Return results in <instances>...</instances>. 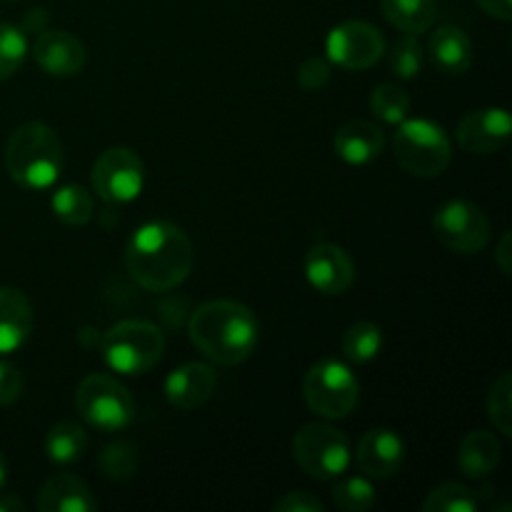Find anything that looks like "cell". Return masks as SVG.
Instances as JSON below:
<instances>
[{"label": "cell", "mask_w": 512, "mask_h": 512, "mask_svg": "<svg viewBox=\"0 0 512 512\" xmlns=\"http://www.w3.org/2000/svg\"><path fill=\"white\" fill-rule=\"evenodd\" d=\"M485 408H488V418L493 423V428L503 435H512V375L500 373L495 378V383L490 385L488 400H485Z\"/></svg>", "instance_id": "cell-30"}, {"label": "cell", "mask_w": 512, "mask_h": 512, "mask_svg": "<svg viewBox=\"0 0 512 512\" xmlns=\"http://www.w3.org/2000/svg\"><path fill=\"white\" fill-rule=\"evenodd\" d=\"M5 478H8V463H5V455L0 453V488L5 485Z\"/></svg>", "instance_id": "cell-39"}, {"label": "cell", "mask_w": 512, "mask_h": 512, "mask_svg": "<svg viewBox=\"0 0 512 512\" xmlns=\"http://www.w3.org/2000/svg\"><path fill=\"white\" fill-rule=\"evenodd\" d=\"M275 512H323L325 505L323 500L315 498L308 490H293V493H285L283 498H278L273 503Z\"/></svg>", "instance_id": "cell-34"}, {"label": "cell", "mask_w": 512, "mask_h": 512, "mask_svg": "<svg viewBox=\"0 0 512 512\" xmlns=\"http://www.w3.org/2000/svg\"><path fill=\"white\" fill-rule=\"evenodd\" d=\"M63 163V143L58 133L45 123L20 125L5 145V170L20 188H50L58 183Z\"/></svg>", "instance_id": "cell-3"}, {"label": "cell", "mask_w": 512, "mask_h": 512, "mask_svg": "<svg viewBox=\"0 0 512 512\" xmlns=\"http://www.w3.org/2000/svg\"><path fill=\"white\" fill-rule=\"evenodd\" d=\"M325 53L338 68L368 70L385 55V38L373 23L345 20L328 33Z\"/></svg>", "instance_id": "cell-11"}, {"label": "cell", "mask_w": 512, "mask_h": 512, "mask_svg": "<svg viewBox=\"0 0 512 512\" xmlns=\"http://www.w3.org/2000/svg\"><path fill=\"white\" fill-rule=\"evenodd\" d=\"M33 305L18 288H0V355L15 353L33 335Z\"/></svg>", "instance_id": "cell-18"}, {"label": "cell", "mask_w": 512, "mask_h": 512, "mask_svg": "<svg viewBox=\"0 0 512 512\" xmlns=\"http://www.w3.org/2000/svg\"><path fill=\"white\" fill-rule=\"evenodd\" d=\"M75 410L85 425L100 433H118L135 418L133 395L113 375L105 373H93L80 380L75 390Z\"/></svg>", "instance_id": "cell-6"}, {"label": "cell", "mask_w": 512, "mask_h": 512, "mask_svg": "<svg viewBox=\"0 0 512 512\" xmlns=\"http://www.w3.org/2000/svg\"><path fill=\"white\" fill-rule=\"evenodd\" d=\"M478 495L463 483H443L423 500V512H475Z\"/></svg>", "instance_id": "cell-27"}, {"label": "cell", "mask_w": 512, "mask_h": 512, "mask_svg": "<svg viewBox=\"0 0 512 512\" xmlns=\"http://www.w3.org/2000/svg\"><path fill=\"white\" fill-rule=\"evenodd\" d=\"M512 135V120L505 108L470 110L458 125V143L465 153H498Z\"/></svg>", "instance_id": "cell-13"}, {"label": "cell", "mask_w": 512, "mask_h": 512, "mask_svg": "<svg viewBox=\"0 0 512 512\" xmlns=\"http://www.w3.org/2000/svg\"><path fill=\"white\" fill-rule=\"evenodd\" d=\"M28 55V35L23 28L10 23H0V80H8L23 65Z\"/></svg>", "instance_id": "cell-31"}, {"label": "cell", "mask_w": 512, "mask_h": 512, "mask_svg": "<svg viewBox=\"0 0 512 512\" xmlns=\"http://www.w3.org/2000/svg\"><path fill=\"white\" fill-rule=\"evenodd\" d=\"M425 53L423 45H420L418 35L405 33L403 38L395 40L393 48L388 53V68L395 78L400 80H413L418 78L420 70H423Z\"/></svg>", "instance_id": "cell-28"}, {"label": "cell", "mask_w": 512, "mask_h": 512, "mask_svg": "<svg viewBox=\"0 0 512 512\" xmlns=\"http://www.w3.org/2000/svg\"><path fill=\"white\" fill-rule=\"evenodd\" d=\"M23 512L25 505L23 500H18L15 495H0V512Z\"/></svg>", "instance_id": "cell-38"}, {"label": "cell", "mask_w": 512, "mask_h": 512, "mask_svg": "<svg viewBox=\"0 0 512 512\" xmlns=\"http://www.w3.org/2000/svg\"><path fill=\"white\" fill-rule=\"evenodd\" d=\"M510 233H503V238L498 240V248H495V260H498V268L505 275H510L512 270V253H510Z\"/></svg>", "instance_id": "cell-37"}, {"label": "cell", "mask_w": 512, "mask_h": 512, "mask_svg": "<svg viewBox=\"0 0 512 512\" xmlns=\"http://www.w3.org/2000/svg\"><path fill=\"white\" fill-rule=\"evenodd\" d=\"M218 375L205 363H185L175 368L165 380V400L178 410H198L213 398Z\"/></svg>", "instance_id": "cell-15"}, {"label": "cell", "mask_w": 512, "mask_h": 512, "mask_svg": "<svg viewBox=\"0 0 512 512\" xmlns=\"http://www.w3.org/2000/svg\"><path fill=\"white\" fill-rule=\"evenodd\" d=\"M105 365L120 375H145L163 360L165 335L148 320H123L100 340Z\"/></svg>", "instance_id": "cell-4"}, {"label": "cell", "mask_w": 512, "mask_h": 512, "mask_svg": "<svg viewBox=\"0 0 512 512\" xmlns=\"http://www.w3.org/2000/svg\"><path fill=\"white\" fill-rule=\"evenodd\" d=\"M193 243L168 220L140 225L125 248L128 275L150 293H165L185 283L193 270Z\"/></svg>", "instance_id": "cell-1"}, {"label": "cell", "mask_w": 512, "mask_h": 512, "mask_svg": "<svg viewBox=\"0 0 512 512\" xmlns=\"http://www.w3.org/2000/svg\"><path fill=\"white\" fill-rule=\"evenodd\" d=\"M305 278L318 293L343 295L355 283V263L340 245L318 243L305 255Z\"/></svg>", "instance_id": "cell-12"}, {"label": "cell", "mask_w": 512, "mask_h": 512, "mask_svg": "<svg viewBox=\"0 0 512 512\" xmlns=\"http://www.w3.org/2000/svg\"><path fill=\"white\" fill-rule=\"evenodd\" d=\"M190 340L218 365H240L258 345V320L253 310L235 300H210L188 323Z\"/></svg>", "instance_id": "cell-2"}, {"label": "cell", "mask_w": 512, "mask_h": 512, "mask_svg": "<svg viewBox=\"0 0 512 512\" xmlns=\"http://www.w3.org/2000/svg\"><path fill=\"white\" fill-rule=\"evenodd\" d=\"M405 463V443L395 430L378 428L363 435L358 445V465L368 478L385 480L400 473Z\"/></svg>", "instance_id": "cell-16"}, {"label": "cell", "mask_w": 512, "mask_h": 512, "mask_svg": "<svg viewBox=\"0 0 512 512\" xmlns=\"http://www.w3.org/2000/svg\"><path fill=\"white\" fill-rule=\"evenodd\" d=\"M95 195L110 205L133 203L145 185V165L130 148H108L95 158L90 170Z\"/></svg>", "instance_id": "cell-10"}, {"label": "cell", "mask_w": 512, "mask_h": 512, "mask_svg": "<svg viewBox=\"0 0 512 512\" xmlns=\"http://www.w3.org/2000/svg\"><path fill=\"white\" fill-rule=\"evenodd\" d=\"M383 345H385L383 330H380L375 323H368V320H363V323H353L343 335V355L348 363H358V365L370 363V360H375L380 353H383Z\"/></svg>", "instance_id": "cell-25"}, {"label": "cell", "mask_w": 512, "mask_h": 512, "mask_svg": "<svg viewBox=\"0 0 512 512\" xmlns=\"http://www.w3.org/2000/svg\"><path fill=\"white\" fill-rule=\"evenodd\" d=\"M23 393V375L15 365L0 360V405H10Z\"/></svg>", "instance_id": "cell-35"}, {"label": "cell", "mask_w": 512, "mask_h": 512, "mask_svg": "<svg viewBox=\"0 0 512 512\" xmlns=\"http://www.w3.org/2000/svg\"><path fill=\"white\" fill-rule=\"evenodd\" d=\"M500 440L490 430H475L463 438L458 448V468L465 478L483 480L500 465Z\"/></svg>", "instance_id": "cell-21"}, {"label": "cell", "mask_w": 512, "mask_h": 512, "mask_svg": "<svg viewBox=\"0 0 512 512\" xmlns=\"http://www.w3.org/2000/svg\"><path fill=\"white\" fill-rule=\"evenodd\" d=\"M308 408L325 420L348 418L358 405L360 385L348 363L340 358H323L308 370L303 383Z\"/></svg>", "instance_id": "cell-7"}, {"label": "cell", "mask_w": 512, "mask_h": 512, "mask_svg": "<svg viewBox=\"0 0 512 512\" xmlns=\"http://www.w3.org/2000/svg\"><path fill=\"white\" fill-rule=\"evenodd\" d=\"M433 235L453 253L478 255L490 243V220L470 200H448L433 213Z\"/></svg>", "instance_id": "cell-9"}, {"label": "cell", "mask_w": 512, "mask_h": 512, "mask_svg": "<svg viewBox=\"0 0 512 512\" xmlns=\"http://www.w3.org/2000/svg\"><path fill=\"white\" fill-rule=\"evenodd\" d=\"M333 503L345 512H365L378 503L375 498V488L368 478L363 475H353V478H343L330 493Z\"/></svg>", "instance_id": "cell-29"}, {"label": "cell", "mask_w": 512, "mask_h": 512, "mask_svg": "<svg viewBox=\"0 0 512 512\" xmlns=\"http://www.w3.org/2000/svg\"><path fill=\"white\" fill-rule=\"evenodd\" d=\"M428 55L435 68L445 75H463L473 65V43L465 30L443 25L428 40Z\"/></svg>", "instance_id": "cell-20"}, {"label": "cell", "mask_w": 512, "mask_h": 512, "mask_svg": "<svg viewBox=\"0 0 512 512\" xmlns=\"http://www.w3.org/2000/svg\"><path fill=\"white\" fill-rule=\"evenodd\" d=\"M88 453V433L73 420H60L45 435V455L58 465H73Z\"/></svg>", "instance_id": "cell-22"}, {"label": "cell", "mask_w": 512, "mask_h": 512, "mask_svg": "<svg viewBox=\"0 0 512 512\" xmlns=\"http://www.w3.org/2000/svg\"><path fill=\"white\" fill-rule=\"evenodd\" d=\"M138 448L128 440H118V443L108 445V448L100 453V470L108 475L110 480H128L133 478L135 470H138Z\"/></svg>", "instance_id": "cell-32"}, {"label": "cell", "mask_w": 512, "mask_h": 512, "mask_svg": "<svg viewBox=\"0 0 512 512\" xmlns=\"http://www.w3.org/2000/svg\"><path fill=\"white\" fill-rule=\"evenodd\" d=\"M370 110L380 123L398 125L410 115V95L398 83H380L370 93Z\"/></svg>", "instance_id": "cell-26"}, {"label": "cell", "mask_w": 512, "mask_h": 512, "mask_svg": "<svg viewBox=\"0 0 512 512\" xmlns=\"http://www.w3.org/2000/svg\"><path fill=\"white\" fill-rule=\"evenodd\" d=\"M478 5L488 15L503 20V23H508L512 18V0H478Z\"/></svg>", "instance_id": "cell-36"}, {"label": "cell", "mask_w": 512, "mask_h": 512, "mask_svg": "<svg viewBox=\"0 0 512 512\" xmlns=\"http://www.w3.org/2000/svg\"><path fill=\"white\" fill-rule=\"evenodd\" d=\"M38 508L43 512H90L98 510L93 490L73 473L50 475L38 493Z\"/></svg>", "instance_id": "cell-19"}, {"label": "cell", "mask_w": 512, "mask_h": 512, "mask_svg": "<svg viewBox=\"0 0 512 512\" xmlns=\"http://www.w3.org/2000/svg\"><path fill=\"white\" fill-rule=\"evenodd\" d=\"M50 208H53L55 218L60 223L70 225V228H83L93 218L95 200L88 188H83L78 183H70L55 190L53 198H50Z\"/></svg>", "instance_id": "cell-24"}, {"label": "cell", "mask_w": 512, "mask_h": 512, "mask_svg": "<svg viewBox=\"0 0 512 512\" xmlns=\"http://www.w3.org/2000/svg\"><path fill=\"white\" fill-rule=\"evenodd\" d=\"M330 75H333L330 60L313 55L298 68V83L303 90H320L330 83Z\"/></svg>", "instance_id": "cell-33"}, {"label": "cell", "mask_w": 512, "mask_h": 512, "mask_svg": "<svg viewBox=\"0 0 512 512\" xmlns=\"http://www.w3.org/2000/svg\"><path fill=\"white\" fill-rule=\"evenodd\" d=\"M293 458L303 473L328 483L348 473L353 453L348 438L338 428L328 423H308L295 433Z\"/></svg>", "instance_id": "cell-8"}, {"label": "cell", "mask_w": 512, "mask_h": 512, "mask_svg": "<svg viewBox=\"0 0 512 512\" xmlns=\"http://www.w3.org/2000/svg\"><path fill=\"white\" fill-rule=\"evenodd\" d=\"M333 148L338 158L348 165H368L385 150V133L378 123L365 118L348 120L335 133Z\"/></svg>", "instance_id": "cell-17"}, {"label": "cell", "mask_w": 512, "mask_h": 512, "mask_svg": "<svg viewBox=\"0 0 512 512\" xmlns=\"http://www.w3.org/2000/svg\"><path fill=\"white\" fill-rule=\"evenodd\" d=\"M393 155L405 173L415 178H435L453 160L450 138L428 118H405L393 135Z\"/></svg>", "instance_id": "cell-5"}, {"label": "cell", "mask_w": 512, "mask_h": 512, "mask_svg": "<svg viewBox=\"0 0 512 512\" xmlns=\"http://www.w3.org/2000/svg\"><path fill=\"white\" fill-rule=\"evenodd\" d=\"M33 58L40 68L55 78H73L85 68L88 50L65 30H43L33 43Z\"/></svg>", "instance_id": "cell-14"}, {"label": "cell", "mask_w": 512, "mask_h": 512, "mask_svg": "<svg viewBox=\"0 0 512 512\" xmlns=\"http://www.w3.org/2000/svg\"><path fill=\"white\" fill-rule=\"evenodd\" d=\"M380 8L390 25L410 35L425 33L438 15L435 0H380Z\"/></svg>", "instance_id": "cell-23"}]
</instances>
